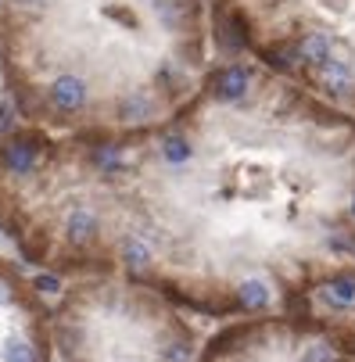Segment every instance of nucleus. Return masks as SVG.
<instances>
[{"instance_id":"nucleus-2","label":"nucleus","mask_w":355,"mask_h":362,"mask_svg":"<svg viewBox=\"0 0 355 362\" xmlns=\"http://www.w3.org/2000/svg\"><path fill=\"white\" fill-rule=\"evenodd\" d=\"M320 79H323V86H327L330 93H337V97H348V93L355 90V69H351L344 58H334V54L320 65Z\"/></svg>"},{"instance_id":"nucleus-7","label":"nucleus","mask_w":355,"mask_h":362,"mask_svg":"<svg viewBox=\"0 0 355 362\" xmlns=\"http://www.w3.org/2000/svg\"><path fill=\"white\" fill-rule=\"evenodd\" d=\"M0 362H40L36 344H29V337H8L0 344Z\"/></svg>"},{"instance_id":"nucleus-4","label":"nucleus","mask_w":355,"mask_h":362,"mask_svg":"<svg viewBox=\"0 0 355 362\" xmlns=\"http://www.w3.org/2000/svg\"><path fill=\"white\" fill-rule=\"evenodd\" d=\"M248 86H251V76H248L240 65L223 69L219 79H216V93H219L223 100H240V97L248 93Z\"/></svg>"},{"instance_id":"nucleus-8","label":"nucleus","mask_w":355,"mask_h":362,"mask_svg":"<svg viewBox=\"0 0 355 362\" xmlns=\"http://www.w3.org/2000/svg\"><path fill=\"white\" fill-rule=\"evenodd\" d=\"M323 298H327L330 305H337V308H348V305L355 301V280H351V276L330 280V284L323 287Z\"/></svg>"},{"instance_id":"nucleus-9","label":"nucleus","mask_w":355,"mask_h":362,"mask_svg":"<svg viewBox=\"0 0 355 362\" xmlns=\"http://www.w3.org/2000/svg\"><path fill=\"white\" fill-rule=\"evenodd\" d=\"M237 298L244 308H262L269 301V287H266V280H244L237 287Z\"/></svg>"},{"instance_id":"nucleus-3","label":"nucleus","mask_w":355,"mask_h":362,"mask_svg":"<svg viewBox=\"0 0 355 362\" xmlns=\"http://www.w3.org/2000/svg\"><path fill=\"white\" fill-rule=\"evenodd\" d=\"M0 162H4V169L8 173H29L33 165H36V144H29L25 136H18V140H8L4 144V154H0Z\"/></svg>"},{"instance_id":"nucleus-10","label":"nucleus","mask_w":355,"mask_h":362,"mask_svg":"<svg viewBox=\"0 0 355 362\" xmlns=\"http://www.w3.org/2000/svg\"><path fill=\"white\" fill-rule=\"evenodd\" d=\"M301 362H334V348L327 341H313L301 351Z\"/></svg>"},{"instance_id":"nucleus-6","label":"nucleus","mask_w":355,"mask_h":362,"mask_svg":"<svg viewBox=\"0 0 355 362\" xmlns=\"http://www.w3.org/2000/svg\"><path fill=\"white\" fill-rule=\"evenodd\" d=\"M158 151H162V162L173 169H187V162L194 158V144H187L183 136H165L158 144Z\"/></svg>"},{"instance_id":"nucleus-5","label":"nucleus","mask_w":355,"mask_h":362,"mask_svg":"<svg viewBox=\"0 0 355 362\" xmlns=\"http://www.w3.org/2000/svg\"><path fill=\"white\" fill-rule=\"evenodd\" d=\"M298 58L305 62V65H313V69H320V65L330 58V36H323V33H309L305 40L298 43Z\"/></svg>"},{"instance_id":"nucleus-1","label":"nucleus","mask_w":355,"mask_h":362,"mask_svg":"<svg viewBox=\"0 0 355 362\" xmlns=\"http://www.w3.org/2000/svg\"><path fill=\"white\" fill-rule=\"evenodd\" d=\"M86 97H90V86L76 72H65V76H58L54 83H50V105H54L58 112H79V108H86Z\"/></svg>"},{"instance_id":"nucleus-11","label":"nucleus","mask_w":355,"mask_h":362,"mask_svg":"<svg viewBox=\"0 0 355 362\" xmlns=\"http://www.w3.org/2000/svg\"><path fill=\"white\" fill-rule=\"evenodd\" d=\"M351 216H355V201H351Z\"/></svg>"}]
</instances>
